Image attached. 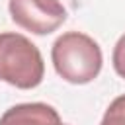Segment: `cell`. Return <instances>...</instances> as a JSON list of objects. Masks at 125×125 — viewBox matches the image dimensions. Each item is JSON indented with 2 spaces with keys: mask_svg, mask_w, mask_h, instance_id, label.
I'll use <instances>...</instances> for the list:
<instances>
[{
  "mask_svg": "<svg viewBox=\"0 0 125 125\" xmlns=\"http://www.w3.org/2000/svg\"><path fill=\"white\" fill-rule=\"evenodd\" d=\"M111 62H113V70L125 80V33L117 39L113 53H111Z\"/></svg>",
  "mask_w": 125,
  "mask_h": 125,
  "instance_id": "cell-6",
  "label": "cell"
},
{
  "mask_svg": "<svg viewBox=\"0 0 125 125\" xmlns=\"http://www.w3.org/2000/svg\"><path fill=\"white\" fill-rule=\"evenodd\" d=\"M12 21L33 35H49L66 21V8L61 0H10Z\"/></svg>",
  "mask_w": 125,
  "mask_h": 125,
  "instance_id": "cell-3",
  "label": "cell"
},
{
  "mask_svg": "<svg viewBox=\"0 0 125 125\" xmlns=\"http://www.w3.org/2000/svg\"><path fill=\"white\" fill-rule=\"evenodd\" d=\"M0 125H62V119L53 105L29 102L8 107L0 117Z\"/></svg>",
  "mask_w": 125,
  "mask_h": 125,
  "instance_id": "cell-4",
  "label": "cell"
},
{
  "mask_svg": "<svg viewBox=\"0 0 125 125\" xmlns=\"http://www.w3.org/2000/svg\"><path fill=\"white\" fill-rule=\"evenodd\" d=\"M62 125H68V123H62Z\"/></svg>",
  "mask_w": 125,
  "mask_h": 125,
  "instance_id": "cell-7",
  "label": "cell"
},
{
  "mask_svg": "<svg viewBox=\"0 0 125 125\" xmlns=\"http://www.w3.org/2000/svg\"><path fill=\"white\" fill-rule=\"evenodd\" d=\"M45 62L41 51L31 39L16 31L0 33V80L20 88L31 90L43 82Z\"/></svg>",
  "mask_w": 125,
  "mask_h": 125,
  "instance_id": "cell-2",
  "label": "cell"
},
{
  "mask_svg": "<svg viewBox=\"0 0 125 125\" xmlns=\"http://www.w3.org/2000/svg\"><path fill=\"white\" fill-rule=\"evenodd\" d=\"M100 125H125V94L117 96L107 105Z\"/></svg>",
  "mask_w": 125,
  "mask_h": 125,
  "instance_id": "cell-5",
  "label": "cell"
},
{
  "mask_svg": "<svg viewBox=\"0 0 125 125\" xmlns=\"http://www.w3.org/2000/svg\"><path fill=\"white\" fill-rule=\"evenodd\" d=\"M55 72L70 84H88L98 78L104 55L98 41L82 31H66L51 47Z\"/></svg>",
  "mask_w": 125,
  "mask_h": 125,
  "instance_id": "cell-1",
  "label": "cell"
}]
</instances>
